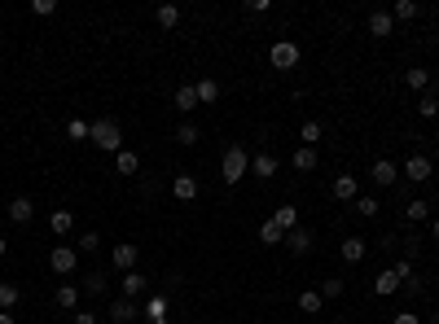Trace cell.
<instances>
[{"label":"cell","instance_id":"obj_1","mask_svg":"<svg viewBox=\"0 0 439 324\" xmlns=\"http://www.w3.org/2000/svg\"><path fill=\"white\" fill-rule=\"evenodd\" d=\"M246 171H251V153H246V145H229L220 158V180L224 184H237Z\"/></svg>","mask_w":439,"mask_h":324},{"label":"cell","instance_id":"obj_2","mask_svg":"<svg viewBox=\"0 0 439 324\" xmlns=\"http://www.w3.org/2000/svg\"><path fill=\"white\" fill-rule=\"evenodd\" d=\"M92 145H97V149H105V153H119V149H123V131H119V123H114V118H97V123H92Z\"/></svg>","mask_w":439,"mask_h":324},{"label":"cell","instance_id":"obj_3","mask_svg":"<svg viewBox=\"0 0 439 324\" xmlns=\"http://www.w3.org/2000/svg\"><path fill=\"white\" fill-rule=\"evenodd\" d=\"M299 44H294V40H277V44H272V53H268V62H272V70H294V66H299Z\"/></svg>","mask_w":439,"mask_h":324},{"label":"cell","instance_id":"obj_4","mask_svg":"<svg viewBox=\"0 0 439 324\" xmlns=\"http://www.w3.org/2000/svg\"><path fill=\"white\" fill-rule=\"evenodd\" d=\"M49 268H53L57 276H70V272L79 268V250H75V246H57L53 255H49Z\"/></svg>","mask_w":439,"mask_h":324},{"label":"cell","instance_id":"obj_5","mask_svg":"<svg viewBox=\"0 0 439 324\" xmlns=\"http://www.w3.org/2000/svg\"><path fill=\"white\" fill-rule=\"evenodd\" d=\"M369 175H374V184H378V188H396V180H400V166L391 162V158H378Z\"/></svg>","mask_w":439,"mask_h":324},{"label":"cell","instance_id":"obj_6","mask_svg":"<svg viewBox=\"0 0 439 324\" xmlns=\"http://www.w3.org/2000/svg\"><path fill=\"white\" fill-rule=\"evenodd\" d=\"M431 171H435V166H431V158H426V153H413V158L405 162V175L413 180V184H426V180H431Z\"/></svg>","mask_w":439,"mask_h":324},{"label":"cell","instance_id":"obj_7","mask_svg":"<svg viewBox=\"0 0 439 324\" xmlns=\"http://www.w3.org/2000/svg\"><path fill=\"white\" fill-rule=\"evenodd\" d=\"M251 175H255V180H272V175H277V158H272L268 149L251 153Z\"/></svg>","mask_w":439,"mask_h":324},{"label":"cell","instance_id":"obj_8","mask_svg":"<svg viewBox=\"0 0 439 324\" xmlns=\"http://www.w3.org/2000/svg\"><path fill=\"white\" fill-rule=\"evenodd\" d=\"M334 197H338V202L360 197V180H356V175H347V171H343V175H334Z\"/></svg>","mask_w":439,"mask_h":324},{"label":"cell","instance_id":"obj_9","mask_svg":"<svg viewBox=\"0 0 439 324\" xmlns=\"http://www.w3.org/2000/svg\"><path fill=\"white\" fill-rule=\"evenodd\" d=\"M391 31H396V18H391L387 9H378V14H369V35H374V40H387Z\"/></svg>","mask_w":439,"mask_h":324},{"label":"cell","instance_id":"obj_10","mask_svg":"<svg viewBox=\"0 0 439 324\" xmlns=\"http://www.w3.org/2000/svg\"><path fill=\"white\" fill-rule=\"evenodd\" d=\"M172 197H176V202H194V197H198V180H194V175H176V180H172Z\"/></svg>","mask_w":439,"mask_h":324},{"label":"cell","instance_id":"obj_11","mask_svg":"<svg viewBox=\"0 0 439 324\" xmlns=\"http://www.w3.org/2000/svg\"><path fill=\"white\" fill-rule=\"evenodd\" d=\"M119 285H123V298H141V294L150 290V276H141V272H123V281H119Z\"/></svg>","mask_w":439,"mask_h":324},{"label":"cell","instance_id":"obj_12","mask_svg":"<svg viewBox=\"0 0 439 324\" xmlns=\"http://www.w3.org/2000/svg\"><path fill=\"white\" fill-rule=\"evenodd\" d=\"M110 320L114 324H132L136 320V303H132V298H114V303H110Z\"/></svg>","mask_w":439,"mask_h":324},{"label":"cell","instance_id":"obj_13","mask_svg":"<svg viewBox=\"0 0 439 324\" xmlns=\"http://www.w3.org/2000/svg\"><path fill=\"white\" fill-rule=\"evenodd\" d=\"M281 246H290V255H307V250H312V233H307V228H294V233H286Z\"/></svg>","mask_w":439,"mask_h":324},{"label":"cell","instance_id":"obj_14","mask_svg":"<svg viewBox=\"0 0 439 324\" xmlns=\"http://www.w3.org/2000/svg\"><path fill=\"white\" fill-rule=\"evenodd\" d=\"M338 255H343V263H360L365 255H369V241H360V237H347Z\"/></svg>","mask_w":439,"mask_h":324},{"label":"cell","instance_id":"obj_15","mask_svg":"<svg viewBox=\"0 0 439 324\" xmlns=\"http://www.w3.org/2000/svg\"><path fill=\"white\" fill-rule=\"evenodd\" d=\"M176 110H181V114L198 110V88H194V83H181V88H176Z\"/></svg>","mask_w":439,"mask_h":324},{"label":"cell","instance_id":"obj_16","mask_svg":"<svg viewBox=\"0 0 439 324\" xmlns=\"http://www.w3.org/2000/svg\"><path fill=\"white\" fill-rule=\"evenodd\" d=\"M136 255H141L136 246H114V268L119 272H136Z\"/></svg>","mask_w":439,"mask_h":324},{"label":"cell","instance_id":"obj_17","mask_svg":"<svg viewBox=\"0 0 439 324\" xmlns=\"http://www.w3.org/2000/svg\"><path fill=\"white\" fill-rule=\"evenodd\" d=\"M272 224H277L281 233H294V228H299V210H294L290 202H286V206H277V215H272Z\"/></svg>","mask_w":439,"mask_h":324},{"label":"cell","instance_id":"obj_18","mask_svg":"<svg viewBox=\"0 0 439 324\" xmlns=\"http://www.w3.org/2000/svg\"><path fill=\"white\" fill-rule=\"evenodd\" d=\"M31 215H35L31 197H14V202H9V219H14V224H31Z\"/></svg>","mask_w":439,"mask_h":324},{"label":"cell","instance_id":"obj_19","mask_svg":"<svg viewBox=\"0 0 439 324\" xmlns=\"http://www.w3.org/2000/svg\"><path fill=\"white\" fill-rule=\"evenodd\" d=\"M154 22H159L163 31H172L176 22H181V5H159V9H154Z\"/></svg>","mask_w":439,"mask_h":324},{"label":"cell","instance_id":"obj_20","mask_svg":"<svg viewBox=\"0 0 439 324\" xmlns=\"http://www.w3.org/2000/svg\"><path fill=\"white\" fill-rule=\"evenodd\" d=\"M136 166H141V158H136L132 149H119V153H114V171H119V175H136Z\"/></svg>","mask_w":439,"mask_h":324},{"label":"cell","instance_id":"obj_21","mask_svg":"<svg viewBox=\"0 0 439 324\" xmlns=\"http://www.w3.org/2000/svg\"><path fill=\"white\" fill-rule=\"evenodd\" d=\"M299 311H303V316H321V311H325V298L316 294V290H307V294H299Z\"/></svg>","mask_w":439,"mask_h":324},{"label":"cell","instance_id":"obj_22","mask_svg":"<svg viewBox=\"0 0 439 324\" xmlns=\"http://www.w3.org/2000/svg\"><path fill=\"white\" fill-rule=\"evenodd\" d=\"M194 88H198V105H211V101H220V83H216V79H198Z\"/></svg>","mask_w":439,"mask_h":324},{"label":"cell","instance_id":"obj_23","mask_svg":"<svg viewBox=\"0 0 439 324\" xmlns=\"http://www.w3.org/2000/svg\"><path fill=\"white\" fill-rule=\"evenodd\" d=\"M396 290H400V281H396V272H391V268L374 276V294H382V298H387V294H396Z\"/></svg>","mask_w":439,"mask_h":324},{"label":"cell","instance_id":"obj_24","mask_svg":"<svg viewBox=\"0 0 439 324\" xmlns=\"http://www.w3.org/2000/svg\"><path fill=\"white\" fill-rule=\"evenodd\" d=\"M290 166H294V171H312V166H316V149H294L290 153Z\"/></svg>","mask_w":439,"mask_h":324},{"label":"cell","instance_id":"obj_25","mask_svg":"<svg viewBox=\"0 0 439 324\" xmlns=\"http://www.w3.org/2000/svg\"><path fill=\"white\" fill-rule=\"evenodd\" d=\"M405 215H409L413 224H426V219H431V202H426V197H413L409 206H405Z\"/></svg>","mask_w":439,"mask_h":324},{"label":"cell","instance_id":"obj_26","mask_svg":"<svg viewBox=\"0 0 439 324\" xmlns=\"http://www.w3.org/2000/svg\"><path fill=\"white\" fill-rule=\"evenodd\" d=\"M49 228H53L57 237H66L70 228H75V215H70V210H53V215H49Z\"/></svg>","mask_w":439,"mask_h":324},{"label":"cell","instance_id":"obj_27","mask_svg":"<svg viewBox=\"0 0 439 324\" xmlns=\"http://www.w3.org/2000/svg\"><path fill=\"white\" fill-rule=\"evenodd\" d=\"M53 303L62 307V311H75L79 307V290H75V285H62V290L53 294Z\"/></svg>","mask_w":439,"mask_h":324},{"label":"cell","instance_id":"obj_28","mask_svg":"<svg viewBox=\"0 0 439 324\" xmlns=\"http://www.w3.org/2000/svg\"><path fill=\"white\" fill-rule=\"evenodd\" d=\"M422 9H418V0H396V9H391V18L396 22H413Z\"/></svg>","mask_w":439,"mask_h":324},{"label":"cell","instance_id":"obj_29","mask_svg":"<svg viewBox=\"0 0 439 324\" xmlns=\"http://www.w3.org/2000/svg\"><path fill=\"white\" fill-rule=\"evenodd\" d=\"M299 136H303V145H307V149H316V140H321V136H325V127H321V123H316V118H307V123L299 127Z\"/></svg>","mask_w":439,"mask_h":324},{"label":"cell","instance_id":"obj_30","mask_svg":"<svg viewBox=\"0 0 439 324\" xmlns=\"http://www.w3.org/2000/svg\"><path fill=\"white\" fill-rule=\"evenodd\" d=\"M405 83H409V88H418V92H426V88H431V70L413 66V70H405Z\"/></svg>","mask_w":439,"mask_h":324},{"label":"cell","instance_id":"obj_31","mask_svg":"<svg viewBox=\"0 0 439 324\" xmlns=\"http://www.w3.org/2000/svg\"><path fill=\"white\" fill-rule=\"evenodd\" d=\"M145 320H167V298H163V294H150V303H145Z\"/></svg>","mask_w":439,"mask_h":324},{"label":"cell","instance_id":"obj_32","mask_svg":"<svg viewBox=\"0 0 439 324\" xmlns=\"http://www.w3.org/2000/svg\"><path fill=\"white\" fill-rule=\"evenodd\" d=\"M259 241H264V246H281V241H286V233L268 219V224H259Z\"/></svg>","mask_w":439,"mask_h":324},{"label":"cell","instance_id":"obj_33","mask_svg":"<svg viewBox=\"0 0 439 324\" xmlns=\"http://www.w3.org/2000/svg\"><path fill=\"white\" fill-rule=\"evenodd\" d=\"M18 298H22V290H18V285H0V311H14L18 307Z\"/></svg>","mask_w":439,"mask_h":324},{"label":"cell","instance_id":"obj_34","mask_svg":"<svg viewBox=\"0 0 439 324\" xmlns=\"http://www.w3.org/2000/svg\"><path fill=\"white\" fill-rule=\"evenodd\" d=\"M418 114L422 118H439V97H435V92H422V97H418Z\"/></svg>","mask_w":439,"mask_h":324},{"label":"cell","instance_id":"obj_35","mask_svg":"<svg viewBox=\"0 0 439 324\" xmlns=\"http://www.w3.org/2000/svg\"><path fill=\"white\" fill-rule=\"evenodd\" d=\"M66 136H70V140H88V136H92V123H84V118H70V123H66Z\"/></svg>","mask_w":439,"mask_h":324},{"label":"cell","instance_id":"obj_36","mask_svg":"<svg viewBox=\"0 0 439 324\" xmlns=\"http://www.w3.org/2000/svg\"><path fill=\"white\" fill-rule=\"evenodd\" d=\"M343 290H347V285H343V276H325V281H321V290H316V294H321V298H338Z\"/></svg>","mask_w":439,"mask_h":324},{"label":"cell","instance_id":"obj_37","mask_svg":"<svg viewBox=\"0 0 439 324\" xmlns=\"http://www.w3.org/2000/svg\"><path fill=\"white\" fill-rule=\"evenodd\" d=\"M198 136H203V131H198L194 123H181V127H176V140H181V145H198Z\"/></svg>","mask_w":439,"mask_h":324},{"label":"cell","instance_id":"obj_38","mask_svg":"<svg viewBox=\"0 0 439 324\" xmlns=\"http://www.w3.org/2000/svg\"><path fill=\"white\" fill-rule=\"evenodd\" d=\"M391 272H396V281H400V285L413 281V259H396V263H391Z\"/></svg>","mask_w":439,"mask_h":324},{"label":"cell","instance_id":"obj_39","mask_svg":"<svg viewBox=\"0 0 439 324\" xmlns=\"http://www.w3.org/2000/svg\"><path fill=\"white\" fill-rule=\"evenodd\" d=\"M84 290H88V294H105V276H101V272H88V276H84Z\"/></svg>","mask_w":439,"mask_h":324},{"label":"cell","instance_id":"obj_40","mask_svg":"<svg viewBox=\"0 0 439 324\" xmlns=\"http://www.w3.org/2000/svg\"><path fill=\"white\" fill-rule=\"evenodd\" d=\"M356 210H360L365 219H374V215L382 210V206H378V197H360V202H356Z\"/></svg>","mask_w":439,"mask_h":324},{"label":"cell","instance_id":"obj_41","mask_svg":"<svg viewBox=\"0 0 439 324\" xmlns=\"http://www.w3.org/2000/svg\"><path fill=\"white\" fill-rule=\"evenodd\" d=\"M53 9H57V0H31V14L35 18H49Z\"/></svg>","mask_w":439,"mask_h":324},{"label":"cell","instance_id":"obj_42","mask_svg":"<svg viewBox=\"0 0 439 324\" xmlns=\"http://www.w3.org/2000/svg\"><path fill=\"white\" fill-rule=\"evenodd\" d=\"M97 246H101V241H97V233H84V237H79V250H84V255H92Z\"/></svg>","mask_w":439,"mask_h":324},{"label":"cell","instance_id":"obj_43","mask_svg":"<svg viewBox=\"0 0 439 324\" xmlns=\"http://www.w3.org/2000/svg\"><path fill=\"white\" fill-rule=\"evenodd\" d=\"M242 9H246V14H268V0H246Z\"/></svg>","mask_w":439,"mask_h":324},{"label":"cell","instance_id":"obj_44","mask_svg":"<svg viewBox=\"0 0 439 324\" xmlns=\"http://www.w3.org/2000/svg\"><path fill=\"white\" fill-rule=\"evenodd\" d=\"M391 324H422V320L413 316V311H400V316H391Z\"/></svg>","mask_w":439,"mask_h":324},{"label":"cell","instance_id":"obj_45","mask_svg":"<svg viewBox=\"0 0 439 324\" xmlns=\"http://www.w3.org/2000/svg\"><path fill=\"white\" fill-rule=\"evenodd\" d=\"M75 324H97V316H92V311H79V316H75Z\"/></svg>","mask_w":439,"mask_h":324},{"label":"cell","instance_id":"obj_46","mask_svg":"<svg viewBox=\"0 0 439 324\" xmlns=\"http://www.w3.org/2000/svg\"><path fill=\"white\" fill-rule=\"evenodd\" d=\"M0 324H18V320H14V311H0Z\"/></svg>","mask_w":439,"mask_h":324},{"label":"cell","instance_id":"obj_47","mask_svg":"<svg viewBox=\"0 0 439 324\" xmlns=\"http://www.w3.org/2000/svg\"><path fill=\"white\" fill-rule=\"evenodd\" d=\"M431 241H439V219H431Z\"/></svg>","mask_w":439,"mask_h":324},{"label":"cell","instance_id":"obj_48","mask_svg":"<svg viewBox=\"0 0 439 324\" xmlns=\"http://www.w3.org/2000/svg\"><path fill=\"white\" fill-rule=\"evenodd\" d=\"M9 255V241H5V237H0V259H5Z\"/></svg>","mask_w":439,"mask_h":324},{"label":"cell","instance_id":"obj_49","mask_svg":"<svg viewBox=\"0 0 439 324\" xmlns=\"http://www.w3.org/2000/svg\"><path fill=\"white\" fill-rule=\"evenodd\" d=\"M150 324H172V320H150Z\"/></svg>","mask_w":439,"mask_h":324},{"label":"cell","instance_id":"obj_50","mask_svg":"<svg viewBox=\"0 0 439 324\" xmlns=\"http://www.w3.org/2000/svg\"><path fill=\"white\" fill-rule=\"evenodd\" d=\"M338 324H356V320H338Z\"/></svg>","mask_w":439,"mask_h":324}]
</instances>
